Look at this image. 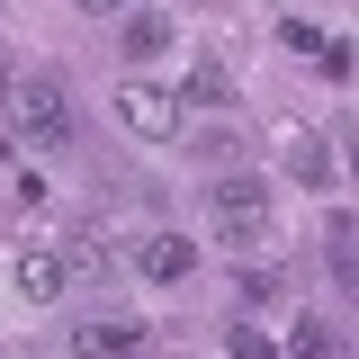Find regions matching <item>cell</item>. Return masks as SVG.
Returning a JSON list of instances; mask_svg holds the SVG:
<instances>
[{
    "instance_id": "obj_12",
    "label": "cell",
    "mask_w": 359,
    "mask_h": 359,
    "mask_svg": "<svg viewBox=\"0 0 359 359\" xmlns=\"http://www.w3.org/2000/svg\"><path fill=\"white\" fill-rule=\"evenodd\" d=\"M278 36L297 45V54H323V27H314V18H287V27H278Z\"/></svg>"
},
{
    "instance_id": "obj_11",
    "label": "cell",
    "mask_w": 359,
    "mask_h": 359,
    "mask_svg": "<svg viewBox=\"0 0 359 359\" xmlns=\"http://www.w3.org/2000/svg\"><path fill=\"white\" fill-rule=\"evenodd\" d=\"M332 351H341L332 323H297V332H287V359H332Z\"/></svg>"
},
{
    "instance_id": "obj_7",
    "label": "cell",
    "mask_w": 359,
    "mask_h": 359,
    "mask_svg": "<svg viewBox=\"0 0 359 359\" xmlns=\"http://www.w3.org/2000/svg\"><path fill=\"white\" fill-rule=\"evenodd\" d=\"M180 108H233V81H224V63H207V54H198V63L180 72Z\"/></svg>"
},
{
    "instance_id": "obj_9",
    "label": "cell",
    "mask_w": 359,
    "mask_h": 359,
    "mask_svg": "<svg viewBox=\"0 0 359 359\" xmlns=\"http://www.w3.org/2000/svg\"><path fill=\"white\" fill-rule=\"evenodd\" d=\"M117 45H126V54H135V63H153V54H171V18H162V9H135V18H126V36H117Z\"/></svg>"
},
{
    "instance_id": "obj_6",
    "label": "cell",
    "mask_w": 359,
    "mask_h": 359,
    "mask_svg": "<svg viewBox=\"0 0 359 359\" xmlns=\"http://www.w3.org/2000/svg\"><path fill=\"white\" fill-rule=\"evenodd\" d=\"M135 341H144V323H135V314H99V323H81V332H72V351H81V359L135 351Z\"/></svg>"
},
{
    "instance_id": "obj_1",
    "label": "cell",
    "mask_w": 359,
    "mask_h": 359,
    "mask_svg": "<svg viewBox=\"0 0 359 359\" xmlns=\"http://www.w3.org/2000/svg\"><path fill=\"white\" fill-rule=\"evenodd\" d=\"M207 233H216L224 252H261L269 243V180L261 171H224L207 189Z\"/></svg>"
},
{
    "instance_id": "obj_10",
    "label": "cell",
    "mask_w": 359,
    "mask_h": 359,
    "mask_svg": "<svg viewBox=\"0 0 359 359\" xmlns=\"http://www.w3.org/2000/svg\"><path fill=\"white\" fill-rule=\"evenodd\" d=\"M108 269H117V252H108L99 233H72V243H63V278H108Z\"/></svg>"
},
{
    "instance_id": "obj_14",
    "label": "cell",
    "mask_w": 359,
    "mask_h": 359,
    "mask_svg": "<svg viewBox=\"0 0 359 359\" xmlns=\"http://www.w3.org/2000/svg\"><path fill=\"white\" fill-rule=\"evenodd\" d=\"M81 9H90V18H108V9H126V0H81Z\"/></svg>"
},
{
    "instance_id": "obj_15",
    "label": "cell",
    "mask_w": 359,
    "mask_h": 359,
    "mask_svg": "<svg viewBox=\"0 0 359 359\" xmlns=\"http://www.w3.org/2000/svg\"><path fill=\"white\" fill-rule=\"evenodd\" d=\"M9 90H18V81H9V54H0V108H9Z\"/></svg>"
},
{
    "instance_id": "obj_4",
    "label": "cell",
    "mask_w": 359,
    "mask_h": 359,
    "mask_svg": "<svg viewBox=\"0 0 359 359\" xmlns=\"http://www.w3.org/2000/svg\"><path fill=\"white\" fill-rule=\"evenodd\" d=\"M117 117H126V135H144V144H171L189 108H180L171 90H153V81H126L117 90Z\"/></svg>"
},
{
    "instance_id": "obj_5",
    "label": "cell",
    "mask_w": 359,
    "mask_h": 359,
    "mask_svg": "<svg viewBox=\"0 0 359 359\" xmlns=\"http://www.w3.org/2000/svg\"><path fill=\"white\" fill-rule=\"evenodd\" d=\"M135 269H144V278H189L198 252H189V233H144V243H135Z\"/></svg>"
},
{
    "instance_id": "obj_3",
    "label": "cell",
    "mask_w": 359,
    "mask_h": 359,
    "mask_svg": "<svg viewBox=\"0 0 359 359\" xmlns=\"http://www.w3.org/2000/svg\"><path fill=\"white\" fill-rule=\"evenodd\" d=\"M269 153H278V171L306 180V189H323V180H332V144H323L306 117H278V126H269Z\"/></svg>"
},
{
    "instance_id": "obj_8",
    "label": "cell",
    "mask_w": 359,
    "mask_h": 359,
    "mask_svg": "<svg viewBox=\"0 0 359 359\" xmlns=\"http://www.w3.org/2000/svg\"><path fill=\"white\" fill-rule=\"evenodd\" d=\"M9 278H18V297H27V306H45V297H63V287H72L54 252H18V269H9Z\"/></svg>"
},
{
    "instance_id": "obj_13",
    "label": "cell",
    "mask_w": 359,
    "mask_h": 359,
    "mask_svg": "<svg viewBox=\"0 0 359 359\" xmlns=\"http://www.w3.org/2000/svg\"><path fill=\"white\" fill-rule=\"evenodd\" d=\"M233 359H278V341H269V332H252V323H243V332H233Z\"/></svg>"
},
{
    "instance_id": "obj_2",
    "label": "cell",
    "mask_w": 359,
    "mask_h": 359,
    "mask_svg": "<svg viewBox=\"0 0 359 359\" xmlns=\"http://www.w3.org/2000/svg\"><path fill=\"white\" fill-rule=\"evenodd\" d=\"M0 117H18V135L36 144V153H63L72 135H81V117H72V90H63V72H36L27 90H9V108Z\"/></svg>"
}]
</instances>
